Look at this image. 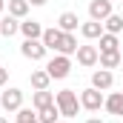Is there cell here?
Listing matches in <instances>:
<instances>
[{
    "label": "cell",
    "instance_id": "obj_3",
    "mask_svg": "<svg viewBox=\"0 0 123 123\" xmlns=\"http://www.w3.org/2000/svg\"><path fill=\"white\" fill-rule=\"evenodd\" d=\"M103 103H106V97H103L100 89H94V86H89V89L80 92V106H83L86 112H100Z\"/></svg>",
    "mask_w": 123,
    "mask_h": 123
},
{
    "label": "cell",
    "instance_id": "obj_7",
    "mask_svg": "<svg viewBox=\"0 0 123 123\" xmlns=\"http://www.w3.org/2000/svg\"><path fill=\"white\" fill-rule=\"evenodd\" d=\"M109 14H112V0H92L89 3V17L92 20H100L103 23Z\"/></svg>",
    "mask_w": 123,
    "mask_h": 123
},
{
    "label": "cell",
    "instance_id": "obj_29",
    "mask_svg": "<svg viewBox=\"0 0 123 123\" xmlns=\"http://www.w3.org/2000/svg\"><path fill=\"white\" fill-rule=\"evenodd\" d=\"M57 123H69V120H57Z\"/></svg>",
    "mask_w": 123,
    "mask_h": 123
},
{
    "label": "cell",
    "instance_id": "obj_20",
    "mask_svg": "<svg viewBox=\"0 0 123 123\" xmlns=\"http://www.w3.org/2000/svg\"><path fill=\"white\" fill-rule=\"evenodd\" d=\"M31 89L37 92V89H49V83H52V77H49V72L46 69H37V72H31Z\"/></svg>",
    "mask_w": 123,
    "mask_h": 123
},
{
    "label": "cell",
    "instance_id": "obj_2",
    "mask_svg": "<svg viewBox=\"0 0 123 123\" xmlns=\"http://www.w3.org/2000/svg\"><path fill=\"white\" fill-rule=\"evenodd\" d=\"M46 72H49L52 80H63V77H69V72H72V60H69V55H55L52 60L46 63Z\"/></svg>",
    "mask_w": 123,
    "mask_h": 123
},
{
    "label": "cell",
    "instance_id": "obj_17",
    "mask_svg": "<svg viewBox=\"0 0 123 123\" xmlns=\"http://www.w3.org/2000/svg\"><path fill=\"white\" fill-rule=\"evenodd\" d=\"M17 31H20V20H17V17H12V14H9V17H0V34H3V37H12V34H17Z\"/></svg>",
    "mask_w": 123,
    "mask_h": 123
},
{
    "label": "cell",
    "instance_id": "obj_1",
    "mask_svg": "<svg viewBox=\"0 0 123 123\" xmlns=\"http://www.w3.org/2000/svg\"><path fill=\"white\" fill-rule=\"evenodd\" d=\"M55 103L60 109V117H74L77 109H80V97L74 94V89H63L55 94Z\"/></svg>",
    "mask_w": 123,
    "mask_h": 123
},
{
    "label": "cell",
    "instance_id": "obj_18",
    "mask_svg": "<svg viewBox=\"0 0 123 123\" xmlns=\"http://www.w3.org/2000/svg\"><path fill=\"white\" fill-rule=\"evenodd\" d=\"M97 40H100V52H120V40H117V34L103 31Z\"/></svg>",
    "mask_w": 123,
    "mask_h": 123
},
{
    "label": "cell",
    "instance_id": "obj_4",
    "mask_svg": "<svg viewBox=\"0 0 123 123\" xmlns=\"http://www.w3.org/2000/svg\"><path fill=\"white\" fill-rule=\"evenodd\" d=\"M0 106H3L6 112H17V109H23V92H20L17 86H9L6 92H0Z\"/></svg>",
    "mask_w": 123,
    "mask_h": 123
},
{
    "label": "cell",
    "instance_id": "obj_28",
    "mask_svg": "<svg viewBox=\"0 0 123 123\" xmlns=\"http://www.w3.org/2000/svg\"><path fill=\"white\" fill-rule=\"evenodd\" d=\"M0 123H9V120H6V117H0Z\"/></svg>",
    "mask_w": 123,
    "mask_h": 123
},
{
    "label": "cell",
    "instance_id": "obj_22",
    "mask_svg": "<svg viewBox=\"0 0 123 123\" xmlns=\"http://www.w3.org/2000/svg\"><path fill=\"white\" fill-rule=\"evenodd\" d=\"M57 117H60L57 103H52V106H46V109H40V112H37V120H40V123H57Z\"/></svg>",
    "mask_w": 123,
    "mask_h": 123
},
{
    "label": "cell",
    "instance_id": "obj_21",
    "mask_svg": "<svg viewBox=\"0 0 123 123\" xmlns=\"http://www.w3.org/2000/svg\"><path fill=\"white\" fill-rule=\"evenodd\" d=\"M103 31H109V34H120V31H123V17L112 12V14L103 20Z\"/></svg>",
    "mask_w": 123,
    "mask_h": 123
},
{
    "label": "cell",
    "instance_id": "obj_14",
    "mask_svg": "<svg viewBox=\"0 0 123 123\" xmlns=\"http://www.w3.org/2000/svg\"><path fill=\"white\" fill-rule=\"evenodd\" d=\"M40 40H43L46 49H55V52H57V46H60V40H63V31L55 29V26H52V29H43V37H40Z\"/></svg>",
    "mask_w": 123,
    "mask_h": 123
},
{
    "label": "cell",
    "instance_id": "obj_23",
    "mask_svg": "<svg viewBox=\"0 0 123 123\" xmlns=\"http://www.w3.org/2000/svg\"><path fill=\"white\" fill-rule=\"evenodd\" d=\"M17 123H40V120H37V112H31V109H17Z\"/></svg>",
    "mask_w": 123,
    "mask_h": 123
},
{
    "label": "cell",
    "instance_id": "obj_16",
    "mask_svg": "<svg viewBox=\"0 0 123 123\" xmlns=\"http://www.w3.org/2000/svg\"><path fill=\"white\" fill-rule=\"evenodd\" d=\"M77 52V37L72 34V31H63V40L60 46H57V55H74Z\"/></svg>",
    "mask_w": 123,
    "mask_h": 123
},
{
    "label": "cell",
    "instance_id": "obj_10",
    "mask_svg": "<svg viewBox=\"0 0 123 123\" xmlns=\"http://www.w3.org/2000/svg\"><path fill=\"white\" fill-rule=\"evenodd\" d=\"M80 34H83L86 40H97V37L103 34V23H100V20H92V17H89L86 23H80Z\"/></svg>",
    "mask_w": 123,
    "mask_h": 123
},
{
    "label": "cell",
    "instance_id": "obj_5",
    "mask_svg": "<svg viewBox=\"0 0 123 123\" xmlns=\"http://www.w3.org/2000/svg\"><path fill=\"white\" fill-rule=\"evenodd\" d=\"M46 46H43V40H23V46H20V55L26 57V60H43L46 57Z\"/></svg>",
    "mask_w": 123,
    "mask_h": 123
},
{
    "label": "cell",
    "instance_id": "obj_13",
    "mask_svg": "<svg viewBox=\"0 0 123 123\" xmlns=\"http://www.w3.org/2000/svg\"><path fill=\"white\" fill-rule=\"evenodd\" d=\"M55 103V94L49 92V89H37V92L31 94V106L40 112V109H46V106H52Z\"/></svg>",
    "mask_w": 123,
    "mask_h": 123
},
{
    "label": "cell",
    "instance_id": "obj_27",
    "mask_svg": "<svg viewBox=\"0 0 123 123\" xmlns=\"http://www.w3.org/2000/svg\"><path fill=\"white\" fill-rule=\"evenodd\" d=\"M3 9H6V0H0V12H3Z\"/></svg>",
    "mask_w": 123,
    "mask_h": 123
},
{
    "label": "cell",
    "instance_id": "obj_8",
    "mask_svg": "<svg viewBox=\"0 0 123 123\" xmlns=\"http://www.w3.org/2000/svg\"><path fill=\"white\" fill-rule=\"evenodd\" d=\"M112 83H115V74H112V69H97V72L92 74V86H94V89H100V92L112 89Z\"/></svg>",
    "mask_w": 123,
    "mask_h": 123
},
{
    "label": "cell",
    "instance_id": "obj_26",
    "mask_svg": "<svg viewBox=\"0 0 123 123\" xmlns=\"http://www.w3.org/2000/svg\"><path fill=\"white\" fill-rule=\"evenodd\" d=\"M86 123H103V120H100V117H89Z\"/></svg>",
    "mask_w": 123,
    "mask_h": 123
},
{
    "label": "cell",
    "instance_id": "obj_12",
    "mask_svg": "<svg viewBox=\"0 0 123 123\" xmlns=\"http://www.w3.org/2000/svg\"><path fill=\"white\" fill-rule=\"evenodd\" d=\"M20 31H23L26 40H40V37H43V26H40L37 20H23V23H20Z\"/></svg>",
    "mask_w": 123,
    "mask_h": 123
},
{
    "label": "cell",
    "instance_id": "obj_15",
    "mask_svg": "<svg viewBox=\"0 0 123 123\" xmlns=\"http://www.w3.org/2000/svg\"><path fill=\"white\" fill-rule=\"evenodd\" d=\"M100 69H117V66H120L123 63V55L120 52H100Z\"/></svg>",
    "mask_w": 123,
    "mask_h": 123
},
{
    "label": "cell",
    "instance_id": "obj_6",
    "mask_svg": "<svg viewBox=\"0 0 123 123\" xmlns=\"http://www.w3.org/2000/svg\"><path fill=\"white\" fill-rule=\"evenodd\" d=\"M77 63L80 66H86V69H92V66H97V60H100V52H97V46H77Z\"/></svg>",
    "mask_w": 123,
    "mask_h": 123
},
{
    "label": "cell",
    "instance_id": "obj_24",
    "mask_svg": "<svg viewBox=\"0 0 123 123\" xmlns=\"http://www.w3.org/2000/svg\"><path fill=\"white\" fill-rule=\"evenodd\" d=\"M6 83H9V72L0 66V86H6Z\"/></svg>",
    "mask_w": 123,
    "mask_h": 123
},
{
    "label": "cell",
    "instance_id": "obj_9",
    "mask_svg": "<svg viewBox=\"0 0 123 123\" xmlns=\"http://www.w3.org/2000/svg\"><path fill=\"white\" fill-rule=\"evenodd\" d=\"M103 109H106L109 115H115V117H123V92H112V94H106Z\"/></svg>",
    "mask_w": 123,
    "mask_h": 123
},
{
    "label": "cell",
    "instance_id": "obj_30",
    "mask_svg": "<svg viewBox=\"0 0 123 123\" xmlns=\"http://www.w3.org/2000/svg\"><path fill=\"white\" fill-rule=\"evenodd\" d=\"M120 55H123V46H120Z\"/></svg>",
    "mask_w": 123,
    "mask_h": 123
},
{
    "label": "cell",
    "instance_id": "obj_11",
    "mask_svg": "<svg viewBox=\"0 0 123 123\" xmlns=\"http://www.w3.org/2000/svg\"><path fill=\"white\" fill-rule=\"evenodd\" d=\"M57 29H60V31H74V29H80V17H77L74 12H63L60 17H57Z\"/></svg>",
    "mask_w": 123,
    "mask_h": 123
},
{
    "label": "cell",
    "instance_id": "obj_19",
    "mask_svg": "<svg viewBox=\"0 0 123 123\" xmlns=\"http://www.w3.org/2000/svg\"><path fill=\"white\" fill-rule=\"evenodd\" d=\"M6 6H9V14L17 17V20H23V17L29 14V0H9Z\"/></svg>",
    "mask_w": 123,
    "mask_h": 123
},
{
    "label": "cell",
    "instance_id": "obj_25",
    "mask_svg": "<svg viewBox=\"0 0 123 123\" xmlns=\"http://www.w3.org/2000/svg\"><path fill=\"white\" fill-rule=\"evenodd\" d=\"M29 6H46V0H29Z\"/></svg>",
    "mask_w": 123,
    "mask_h": 123
}]
</instances>
